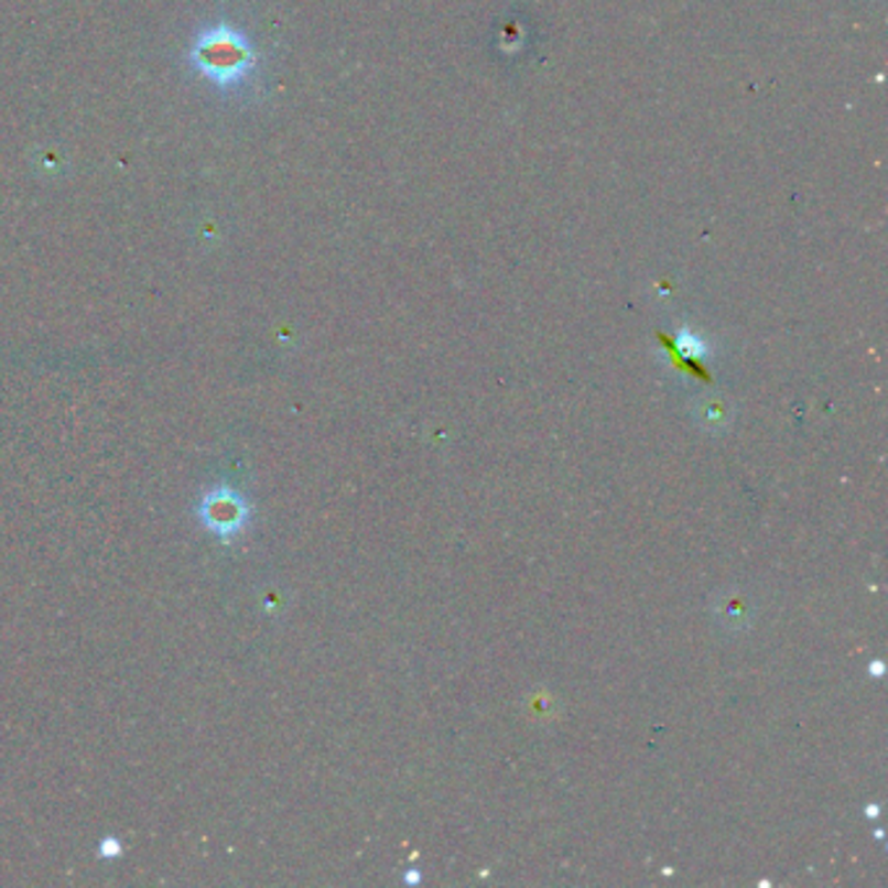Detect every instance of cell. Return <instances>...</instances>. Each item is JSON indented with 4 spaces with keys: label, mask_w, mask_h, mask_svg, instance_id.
I'll return each mask as SVG.
<instances>
[{
    "label": "cell",
    "mask_w": 888,
    "mask_h": 888,
    "mask_svg": "<svg viewBox=\"0 0 888 888\" xmlns=\"http://www.w3.org/2000/svg\"><path fill=\"white\" fill-rule=\"evenodd\" d=\"M191 63L206 82L219 89H235L253 74L256 50L238 26L214 24L193 42Z\"/></svg>",
    "instance_id": "1"
},
{
    "label": "cell",
    "mask_w": 888,
    "mask_h": 888,
    "mask_svg": "<svg viewBox=\"0 0 888 888\" xmlns=\"http://www.w3.org/2000/svg\"><path fill=\"white\" fill-rule=\"evenodd\" d=\"M120 852H123V847H120V842H118V840H112V836H110V840H102V842H99V855L107 857V859H110V857H118Z\"/></svg>",
    "instance_id": "3"
},
{
    "label": "cell",
    "mask_w": 888,
    "mask_h": 888,
    "mask_svg": "<svg viewBox=\"0 0 888 888\" xmlns=\"http://www.w3.org/2000/svg\"><path fill=\"white\" fill-rule=\"evenodd\" d=\"M198 524L221 544H235L253 519V506L232 485H214L201 492L196 503Z\"/></svg>",
    "instance_id": "2"
}]
</instances>
